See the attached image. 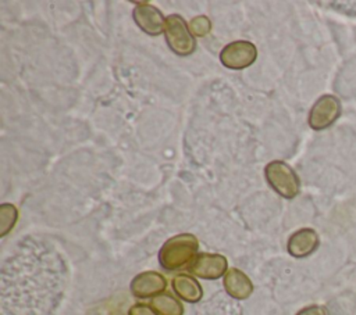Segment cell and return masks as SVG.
<instances>
[{
	"label": "cell",
	"mask_w": 356,
	"mask_h": 315,
	"mask_svg": "<svg viewBox=\"0 0 356 315\" xmlns=\"http://www.w3.org/2000/svg\"><path fill=\"white\" fill-rule=\"evenodd\" d=\"M199 240L192 233H179L170 237L159 251V262L165 271H178L195 259Z\"/></svg>",
	"instance_id": "1"
},
{
	"label": "cell",
	"mask_w": 356,
	"mask_h": 315,
	"mask_svg": "<svg viewBox=\"0 0 356 315\" xmlns=\"http://www.w3.org/2000/svg\"><path fill=\"white\" fill-rule=\"evenodd\" d=\"M267 183L284 198H293L300 190V182L295 171L284 161L274 160L264 168Z\"/></svg>",
	"instance_id": "2"
},
{
	"label": "cell",
	"mask_w": 356,
	"mask_h": 315,
	"mask_svg": "<svg viewBox=\"0 0 356 315\" xmlns=\"http://www.w3.org/2000/svg\"><path fill=\"white\" fill-rule=\"evenodd\" d=\"M164 36L168 47L177 56H189L196 49V40L189 26L178 14H171L165 18Z\"/></svg>",
	"instance_id": "3"
},
{
	"label": "cell",
	"mask_w": 356,
	"mask_h": 315,
	"mask_svg": "<svg viewBox=\"0 0 356 315\" xmlns=\"http://www.w3.org/2000/svg\"><path fill=\"white\" fill-rule=\"evenodd\" d=\"M257 58V49L249 40H235L220 51V61L229 69H243Z\"/></svg>",
	"instance_id": "4"
},
{
	"label": "cell",
	"mask_w": 356,
	"mask_h": 315,
	"mask_svg": "<svg viewBox=\"0 0 356 315\" xmlns=\"http://www.w3.org/2000/svg\"><path fill=\"white\" fill-rule=\"evenodd\" d=\"M341 115V103L332 94L321 96L309 112V125L314 130H323L331 126Z\"/></svg>",
	"instance_id": "5"
},
{
	"label": "cell",
	"mask_w": 356,
	"mask_h": 315,
	"mask_svg": "<svg viewBox=\"0 0 356 315\" xmlns=\"http://www.w3.org/2000/svg\"><path fill=\"white\" fill-rule=\"evenodd\" d=\"M228 261L221 254L211 253H200L195 257V259L189 264V273L207 280H216L227 273Z\"/></svg>",
	"instance_id": "6"
},
{
	"label": "cell",
	"mask_w": 356,
	"mask_h": 315,
	"mask_svg": "<svg viewBox=\"0 0 356 315\" xmlns=\"http://www.w3.org/2000/svg\"><path fill=\"white\" fill-rule=\"evenodd\" d=\"M132 17L136 25L147 35L157 36L164 32L165 18L157 7L149 3H135Z\"/></svg>",
	"instance_id": "7"
},
{
	"label": "cell",
	"mask_w": 356,
	"mask_h": 315,
	"mask_svg": "<svg viewBox=\"0 0 356 315\" xmlns=\"http://www.w3.org/2000/svg\"><path fill=\"white\" fill-rule=\"evenodd\" d=\"M167 287L165 278L156 271H145L131 280V293L138 298L156 297L164 293Z\"/></svg>",
	"instance_id": "8"
},
{
	"label": "cell",
	"mask_w": 356,
	"mask_h": 315,
	"mask_svg": "<svg viewBox=\"0 0 356 315\" xmlns=\"http://www.w3.org/2000/svg\"><path fill=\"white\" fill-rule=\"evenodd\" d=\"M318 247V235L310 228L296 230L286 243L288 253L295 258H305Z\"/></svg>",
	"instance_id": "9"
},
{
	"label": "cell",
	"mask_w": 356,
	"mask_h": 315,
	"mask_svg": "<svg viewBox=\"0 0 356 315\" xmlns=\"http://www.w3.org/2000/svg\"><path fill=\"white\" fill-rule=\"evenodd\" d=\"M224 289L235 300H245L253 291V283L249 276L238 268H231L224 275Z\"/></svg>",
	"instance_id": "10"
},
{
	"label": "cell",
	"mask_w": 356,
	"mask_h": 315,
	"mask_svg": "<svg viewBox=\"0 0 356 315\" xmlns=\"http://www.w3.org/2000/svg\"><path fill=\"white\" fill-rule=\"evenodd\" d=\"M172 289L175 294L186 303H199L203 297V289L200 283L188 273H178L172 278Z\"/></svg>",
	"instance_id": "11"
},
{
	"label": "cell",
	"mask_w": 356,
	"mask_h": 315,
	"mask_svg": "<svg viewBox=\"0 0 356 315\" xmlns=\"http://www.w3.org/2000/svg\"><path fill=\"white\" fill-rule=\"evenodd\" d=\"M150 305L159 315H182L184 305L170 293H161L150 300Z\"/></svg>",
	"instance_id": "12"
},
{
	"label": "cell",
	"mask_w": 356,
	"mask_h": 315,
	"mask_svg": "<svg viewBox=\"0 0 356 315\" xmlns=\"http://www.w3.org/2000/svg\"><path fill=\"white\" fill-rule=\"evenodd\" d=\"M18 219V211L13 204L4 203L0 205V236L4 237L14 228Z\"/></svg>",
	"instance_id": "13"
},
{
	"label": "cell",
	"mask_w": 356,
	"mask_h": 315,
	"mask_svg": "<svg viewBox=\"0 0 356 315\" xmlns=\"http://www.w3.org/2000/svg\"><path fill=\"white\" fill-rule=\"evenodd\" d=\"M189 31L195 36H206L211 31V22H210V19L206 15L195 17L189 22Z\"/></svg>",
	"instance_id": "14"
},
{
	"label": "cell",
	"mask_w": 356,
	"mask_h": 315,
	"mask_svg": "<svg viewBox=\"0 0 356 315\" xmlns=\"http://www.w3.org/2000/svg\"><path fill=\"white\" fill-rule=\"evenodd\" d=\"M128 315H159V314L153 309V307L150 304L138 303V304H134L128 309Z\"/></svg>",
	"instance_id": "15"
},
{
	"label": "cell",
	"mask_w": 356,
	"mask_h": 315,
	"mask_svg": "<svg viewBox=\"0 0 356 315\" xmlns=\"http://www.w3.org/2000/svg\"><path fill=\"white\" fill-rule=\"evenodd\" d=\"M296 315H328V314H327V309L321 305H309L300 309Z\"/></svg>",
	"instance_id": "16"
}]
</instances>
